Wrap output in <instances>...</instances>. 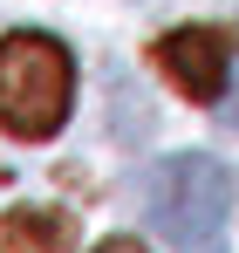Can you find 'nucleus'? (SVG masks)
<instances>
[{"label": "nucleus", "instance_id": "1", "mask_svg": "<svg viewBox=\"0 0 239 253\" xmlns=\"http://www.w3.org/2000/svg\"><path fill=\"white\" fill-rule=\"evenodd\" d=\"M144 219L171 253H226L233 219V171L212 151H171L144 171Z\"/></svg>", "mask_w": 239, "mask_h": 253}, {"label": "nucleus", "instance_id": "2", "mask_svg": "<svg viewBox=\"0 0 239 253\" xmlns=\"http://www.w3.org/2000/svg\"><path fill=\"white\" fill-rule=\"evenodd\" d=\"M69 110H76V55L41 28L7 35L0 42V130L48 144L69 124Z\"/></svg>", "mask_w": 239, "mask_h": 253}, {"label": "nucleus", "instance_id": "3", "mask_svg": "<svg viewBox=\"0 0 239 253\" xmlns=\"http://www.w3.org/2000/svg\"><path fill=\"white\" fill-rule=\"evenodd\" d=\"M151 55H158L164 83L192 103H219L226 83H233V42L219 28H171V35H158Z\"/></svg>", "mask_w": 239, "mask_h": 253}, {"label": "nucleus", "instance_id": "4", "mask_svg": "<svg viewBox=\"0 0 239 253\" xmlns=\"http://www.w3.org/2000/svg\"><path fill=\"white\" fill-rule=\"evenodd\" d=\"M0 233L14 240V247H35V253H69V212H41V206H14L0 219Z\"/></svg>", "mask_w": 239, "mask_h": 253}, {"label": "nucleus", "instance_id": "5", "mask_svg": "<svg viewBox=\"0 0 239 253\" xmlns=\"http://www.w3.org/2000/svg\"><path fill=\"white\" fill-rule=\"evenodd\" d=\"M96 253H151V247H144L137 233H110V240H103V247H96Z\"/></svg>", "mask_w": 239, "mask_h": 253}, {"label": "nucleus", "instance_id": "6", "mask_svg": "<svg viewBox=\"0 0 239 253\" xmlns=\"http://www.w3.org/2000/svg\"><path fill=\"white\" fill-rule=\"evenodd\" d=\"M226 124H233V130H239V89H233V103H226Z\"/></svg>", "mask_w": 239, "mask_h": 253}]
</instances>
